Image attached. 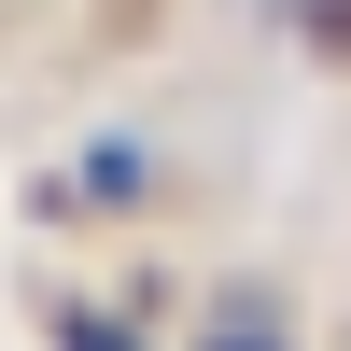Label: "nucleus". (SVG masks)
Returning a JSON list of instances; mask_svg holds the SVG:
<instances>
[{
	"mask_svg": "<svg viewBox=\"0 0 351 351\" xmlns=\"http://www.w3.org/2000/svg\"><path fill=\"white\" fill-rule=\"evenodd\" d=\"M197 351H281V337H267V324H239V337H197Z\"/></svg>",
	"mask_w": 351,
	"mask_h": 351,
	"instance_id": "obj_2",
	"label": "nucleus"
},
{
	"mask_svg": "<svg viewBox=\"0 0 351 351\" xmlns=\"http://www.w3.org/2000/svg\"><path fill=\"white\" fill-rule=\"evenodd\" d=\"M71 351H141V337L127 324H71Z\"/></svg>",
	"mask_w": 351,
	"mask_h": 351,
	"instance_id": "obj_1",
	"label": "nucleus"
}]
</instances>
